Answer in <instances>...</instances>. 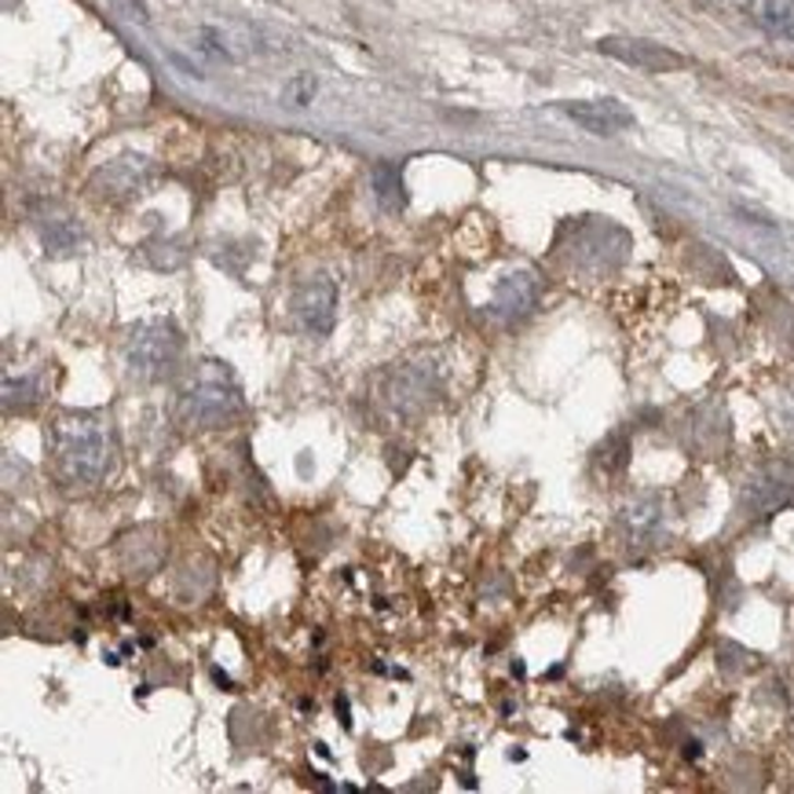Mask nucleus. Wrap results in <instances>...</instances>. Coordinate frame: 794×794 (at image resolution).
<instances>
[{"label":"nucleus","mask_w":794,"mask_h":794,"mask_svg":"<svg viewBox=\"0 0 794 794\" xmlns=\"http://www.w3.org/2000/svg\"><path fill=\"white\" fill-rule=\"evenodd\" d=\"M51 454L70 487H92L110 473L114 436L96 414H62L51 428Z\"/></svg>","instance_id":"1"},{"label":"nucleus","mask_w":794,"mask_h":794,"mask_svg":"<svg viewBox=\"0 0 794 794\" xmlns=\"http://www.w3.org/2000/svg\"><path fill=\"white\" fill-rule=\"evenodd\" d=\"M15 400L19 406H29V403H37V381L34 378H8L4 381V406L8 411H15Z\"/></svg>","instance_id":"12"},{"label":"nucleus","mask_w":794,"mask_h":794,"mask_svg":"<svg viewBox=\"0 0 794 794\" xmlns=\"http://www.w3.org/2000/svg\"><path fill=\"white\" fill-rule=\"evenodd\" d=\"M560 110L593 135H619L626 129H633V110L623 107L619 99H574L560 103Z\"/></svg>","instance_id":"7"},{"label":"nucleus","mask_w":794,"mask_h":794,"mask_svg":"<svg viewBox=\"0 0 794 794\" xmlns=\"http://www.w3.org/2000/svg\"><path fill=\"white\" fill-rule=\"evenodd\" d=\"M238 411H242V395H238L235 381L224 370H205L180 400L183 422L194 428H216L232 422Z\"/></svg>","instance_id":"3"},{"label":"nucleus","mask_w":794,"mask_h":794,"mask_svg":"<svg viewBox=\"0 0 794 794\" xmlns=\"http://www.w3.org/2000/svg\"><path fill=\"white\" fill-rule=\"evenodd\" d=\"M750 15L769 34L794 40V0H750Z\"/></svg>","instance_id":"9"},{"label":"nucleus","mask_w":794,"mask_h":794,"mask_svg":"<svg viewBox=\"0 0 794 794\" xmlns=\"http://www.w3.org/2000/svg\"><path fill=\"white\" fill-rule=\"evenodd\" d=\"M660 520H663V501L652 498V495L630 501V506H626V513H623V524H626V531H630L633 538H644L648 531L660 524Z\"/></svg>","instance_id":"11"},{"label":"nucleus","mask_w":794,"mask_h":794,"mask_svg":"<svg viewBox=\"0 0 794 794\" xmlns=\"http://www.w3.org/2000/svg\"><path fill=\"white\" fill-rule=\"evenodd\" d=\"M601 56H612L615 62H626L633 70H644V74H671V70H685L688 59L677 56L674 48L655 45V40L644 37H604L597 40Z\"/></svg>","instance_id":"4"},{"label":"nucleus","mask_w":794,"mask_h":794,"mask_svg":"<svg viewBox=\"0 0 794 794\" xmlns=\"http://www.w3.org/2000/svg\"><path fill=\"white\" fill-rule=\"evenodd\" d=\"M538 305V279L531 271H517L498 282L495 300H490V316L501 322H520L528 319Z\"/></svg>","instance_id":"8"},{"label":"nucleus","mask_w":794,"mask_h":794,"mask_svg":"<svg viewBox=\"0 0 794 794\" xmlns=\"http://www.w3.org/2000/svg\"><path fill=\"white\" fill-rule=\"evenodd\" d=\"M294 308H297L300 322H305V330H311L316 337H330L333 322H337V286H333V279H327V275L308 279L305 286L297 289Z\"/></svg>","instance_id":"6"},{"label":"nucleus","mask_w":794,"mask_h":794,"mask_svg":"<svg viewBox=\"0 0 794 794\" xmlns=\"http://www.w3.org/2000/svg\"><path fill=\"white\" fill-rule=\"evenodd\" d=\"M183 341L173 322H140L125 341V367L135 381H165L180 367Z\"/></svg>","instance_id":"2"},{"label":"nucleus","mask_w":794,"mask_h":794,"mask_svg":"<svg viewBox=\"0 0 794 794\" xmlns=\"http://www.w3.org/2000/svg\"><path fill=\"white\" fill-rule=\"evenodd\" d=\"M311 96H316V81L308 74H300L286 85V103H294V107H305V103H311Z\"/></svg>","instance_id":"13"},{"label":"nucleus","mask_w":794,"mask_h":794,"mask_svg":"<svg viewBox=\"0 0 794 794\" xmlns=\"http://www.w3.org/2000/svg\"><path fill=\"white\" fill-rule=\"evenodd\" d=\"M370 183H374V194H378L381 209H389V213H400V209L406 205V191H403V173H400V165H392V162L374 165Z\"/></svg>","instance_id":"10"},{"label":"nucleus","mask_w":794,"mask_h":794,"mask_svg":"<svg viewBox=\"0 0 794 794\" xmlns=\"http://www.w3.org/2000/svg\"><path fill=\"white\" fill-rule=\"evenodd\" d=\"M794 495V465L769 462L761 465L744 487V513L747 517H772L780 506H787Z\"/></svg>","instance_id":"5"}]
</instances>
